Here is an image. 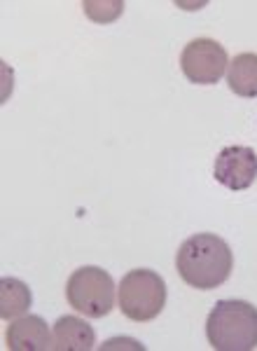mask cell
Instances as JSON below:
<instances>
[{"instance_id":"6da1fadb","label":"cell","mask_w":257,"mask_h":351,"mask_svg":"<svg viewBox=\"0 0 257 351\" xmlns=\"http://www.w3.org/2000/svg\"><path fill=\"white\" fill-rule=\"evenodd\" d=\"M175 269L187 286L197 291H213L230 279L234 269L232 248L222 237L199 232L180 243L175 253Z\"/></svg>"},{"instance_id":"7a4b0ae2","label":"cell","mask_w":257,"mask_h":351,"mask_svg":"<svg viewBox=\"0 0 257 351\" xmlns=\"http://www.w3.org/2000/svg\"><path fill=\"white\" fill-rule=\"evenodd\" d=\"M206 337L215 351L257 347V307L245 300H220L206 319Z\"/></svg>"},{"instance_id":"3957f363","label":"cell","mask_w":257,"mask_h":351,"mask_svg":"<svg viewBox=\"0 0 257 351\" xmlns=\"http://www.w3.org/2000/svg\"><path fill=\"white\" fill-rule=\"evenodd\" d=\"M119 309L136 324L157 319L167 304V284L154 269H131L117 288Z\"/></svg>"},{"instance_id":"277c9868","label":"cell","mask_w":257,"mask_h":351,"mask_svg":"<svg viewBox=\"0 0 257 351\" xmlns=\"http://www.w3.org/2000/svg\"><path fill=\"white\" fill-rule=\"evenodd\" d=\"M71 307L89 319H103L115 307V281L106 269L87 265L71 274L66 284Z\"/></svg>"},{"instance_id":"5b68a950","label":"cell","mask_w":257,"mask_h":351,"mask_svg":"<svg viewBox=\"0 0 257 351\" xmlns=\"http://www.w3.org/2000/svg\"><path fill=\"white\" fill-rule=\"evenodd\" d=\"M230 66L227 49L213 38H194L180 54L182 75L192 84H218Z\"/></svg>"},{"instance_id":"8992f818","label":"cell","mask_w":257,"mask_h":351,"mask_svg":"<svg viewBox=\"0 0 257 351\" xmlns=\"http://www.w3.org/2000/svg\"><path fill=\"white\" fill-rule=\"evenodd\" d=\"M213 178L232 192L248 190L257 180V152L248 145L220 150L213 164Z\"/></svg>"},{"instance_id":"52a82bcc","label":"cell","mask_w":257,"mask_h":351,"mask_svg":"<svg viewBox=\"0 0 257 351\" xmlns=\"http://www.w3.org/2000/svg\"><path fill=\"white\" fill-rule=\"evenodd\" d=\"M5 344L12 351H47L54 349V337L47 321L40 316H19L12 319L5 332Z\"/></svg>"},{"instance_id":"ba28073f","label":"cell","mask_w":257,"mask_h":351,"mask_svg":"<svg viewBox=\"0 0 257 351\" xmlns=\"http://www.w3.org/2000/svg\"><path fill=\"white\" fill-rule=\"evenodd\" d=\"M96 347V332L87 321L77 316H61L54 324L56 351H91Z\"/></svg>"},{"instance_id":"9c48e42d","label":"cell","mask_w":257,"mask_h":351,"mask_svg":"<svg viewBox=\"0 0 257 351\" xmlns=\"http://www.w3.org/2000/svg\"><path fill=\"white\" fill-rule=\"evenodd\" d=\"M227 84L241 99H257V54H236L227 66Z\"/></svg>"},{"instance_id":"30bf717a","label":"cell","mask_w":257,"mask_h":351,"mask_svg":"<svg viewBox=\"0 0 257 351\" xmlns=\"http://www.w3.org/2000/svg\"><path fill=\"white\" fill-rule=\"evenodd\" d=\"M33 304V293L24 281L14 276H5L0 281V316L5 321H12L24 316Z\"/></svg>"},{"instance_id":"8fae6325","label":"cell","mask_w":257,"mask_h":351,"mask_svg":"<svg viewBox=\"0 0 257 351\" xmlns=\"http://www.w3.org/2000/svg\"><path fill=\"white\" fill-rule=\"evenodd\" d=\"M84 8V14L89 16L91 21H96V24H108V21H115L119 14H122V8L124 3L122 0H112V3H106V0H87V3L82 5Z\"/></svg>"}]
</instances>
